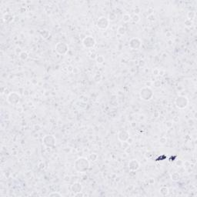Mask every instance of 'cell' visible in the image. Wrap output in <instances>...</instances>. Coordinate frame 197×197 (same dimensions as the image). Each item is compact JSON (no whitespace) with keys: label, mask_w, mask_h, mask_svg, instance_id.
Segmentation results:
<instances>
[{"label":"cell","mask_w":197,"mask_h":197,"mask_svg":"<svg viewBox=\"0 0 197 197\" xmlns=\"http://www.w3.org/2000/svg\"><path fill=\"white\" fill-rule=\"evenodd\" d=\"M195 15H196V13L194 12H188V19H190V20H192V19L195 17Z\"/></svg>","instance_id":"obj_25"},{"label":"cell","mask_w":197,"mask_h":197,"mask_svg":"<svg viewBox=\"0 0 197 197\" xmlns=\"http://www.w3.org/2000/svg\"><path fill=\"white\" fill-rule=\"evenodd\" d=\"M109 20L108 18L105 17V16H101L97 19L96 22V26L99 29H106L109 27Z\"/></svg>","instance_id":"obj_7"},{"label":"cell","mask_w":197,"mask_h":197,"mask_svg":"<svg viewBox=\"0 0 197 197\" xmlns=\"http://www.w3.org/2000/svg\"><path fill=\"white\" fill-rule=\"evenodd\" d=\"M20 101V95L16 92L10 93L7 96V102L12 105H16Z\"/></svg>","instance_id":"obj_5"},{"label":"cell","mask_w":197,"mask_h":197,"mask_svg":"<svg viewBox=\"0 0 197 197\" xmlns=\"http://www.w3.org/2000/svg\"><path fill=\"white\" fill-rule=\"evenodd\" d=\"M169 193H170V191H169V189L166 186H162L159 189V193L161 196H166L169 195Z\"/></svg>","instance_id":"obj_13"},{"label":"cell","mask_w":197,"mask_h":197,"mask_svg":"<svg viewBox=\"0 0 197 197\" xmlns=\"http://www.w3.org/2000/svg\"><path fill=\"white\" fill-rule=\"evenodd\" d=\"M93 79H94V80H95V82H99L101 81V79H102V76H101L100 74L97 73V74H96V75H95V76H94Z\"/></svg>","instance_id":"obj_22"},{"label":"cell","mask_w":197,"mask_h":197,"mask_svg":"<svg viewBox=\"0 0 197 197\" xmlns=\"http://www.w3.org/2000/svg\"><path fill=\"white\" fill-rule=\"evenodd\" d=\"M71 190L72 192L74 193H79V192H82V184L80 183V182H74V183L71 186Z\"/></svg>","instance_id":"obj_12"},{"label":"cell","mask_w":197,"mask_h":197,"mask_svg":"<svg viewBox=\"0 0 197 197\" xmlns=\"http://www.w3.org/2000/svg\"><path fill=\"white\" fill-rule=\"evenodd\" d=\"M142 46V42L138 38H132L130 39L129 43V46L132 49H134V50H136V49H139Z\"/></svg>","instance_id":"obj_9"},{"label":"cell","mask_w":197,"mask_h":197,"mask_svg":"<svg viewBox=\"0 0 197 197\" xmlns=\"http://www.w3.org/2000/svg\"><path fill=\"white\" fill-rule=\"evenodd\" d=\"M89 159L91 161H93V162H95V161L97 160V159H98V156H97L96 153H92V154L89 155Z\"/></svg>","instance_id":"obj_24"},{"label":"cell","mask_w":197,"mask_h":197,"mask_svg":"<svg viewBox=\"0 0 197 197\" xmlns=\"http://www.w3.org/2000/svg\"><path fill=\"white\" fill-rule=\"evenodd\" d=\"M40 35H41V36L42 37L43 39H47L49 36L50 33H49V32L48 31V30L43 29V30H41V31H40Z\"/></svg>","instance_id":"obj_16"},{"label":"cell","mask_w":197,"mask_h":197,"mask_svg":"<svg viewBox=\"0 0 197 197\" xmlns=\"http://www.w3.org/2000/svg\"><path fill=\"white\" fill-rule=\"evenodd\" d=\"M117 32H118V34H119L120 35H126V28H125L124 26H119V27L118 28V29H117Z\"/></svg>","instance_id":"obj_15"},{"label":"cell","mask_w":197,"mask_h":197,"mask_svg":"<svg viewBox=\"0 0 197 197\" xmlns=\"http://www.w3.org/2000/svg\"><path fill=\"white\" fill-rule=\"evenodd\" d=\"M42 143L46 147L54 148L56 144V139L52 135H46L42 139Z\"/></svg>","instance_id":"obj_3"},{"label":"cell","mask_w":197,"mask_h":197,"mask_svg":"<svg viewBox=\"0 0 197 197\" xmlns=\"http://www.w3.org/2000/svg\"><path fill=\"white\" fill-rule=\"evenodd\" d=\"M159 141H160L161 144H165L166 143V141H167V139H166V138H165V137H162L160 139Z\"/></svg>","instance_id":"obj_30"},{"label":"cell","mask_w":197,"mask_h":197,"mask_svg":"<svg viewBox=\"0 0 197 197\" xmlns=\"http://www.w3.org/2000/svg\"><path fill=\"white\" fill-rule=\"evenodd\" d=\"M84 193L82 192H79V193H74V196L75 197H82L84 196Z\"/></svg>","instance_id":"obj_28"},{"label":"cell","mask_w":197,"mask_h":197,"mask_svg":"<svg viewBox=\"0 0 197 197\" xmlns=\"http://www.w3.org/2000/svg\"><path fill=\"white\" fill-rule=\"evenodd\" d=\"M28 57H29V54L25 51L22 52L21 53L19 54V58H20V59H22V60H26L28 59Z\"/></svg>","instance_id":"obj_18"},{"label":"cell","mask_w":197,"mask_h":197,"mask_svg":"<svg viewBox=\"0 0 197 197\" xmlns=\"http://www.w3.org/2000/svg\"><path fill=\"white\" fill-rule=\"evenodd\" d=\"M171 179L174 182H177L180 179V175L178 173H173L171 175Z\"/></svg>","instance_id":"obj_17"},{"label":"cell","mask_w":197,"mask_h":197,"mask_svg":"<svg viewBox=\"0 0 197 197\" xmlns=\"http://www.w3.org/2000/svg\"><path fill=\"white\" fill-rule=\"evenodd\" d=\"M131 20L135 23H137L138 22L140 21V17L139 16L138 14H134L132 16H131Z\"/></svg>","instance_id":"obj_19"},{"label":"cell","mask_w":197,"mask_h":197,"mask_svg":"<svg viewBox=\"0 0 197 197\" xmlns=\"http://www.w3.org/2000/svg\"><path fill=\"white\" fill-rule=\"evenodd\" d=\"M89 167V161L85 157H79L74 162V168L78 173H86Z\"/></svg>","instance_id":"obj_1"},{"label":"cell","mask_w":197,"mask_h":197,"mask_svg":"<svg viewBox=\"0 0 197 197\" xmlns=\"http://www.w3.org/2000/svg\"><path fill=\"white\" fill-rule=\"evenodd\" d=\"M96 39L93 36H90V35H89V36H86L85 38H84L82 40L83 46H84L85 48H87V49L94 48V46H96Z\"/></svg>","instance_id":"obj_8"},{"label":"cell","mask_w":197,"mask_h":197,"mask_svg":"<svg viewBox=\"0 0 197 197\" xmlns=\"http://www.w3.org/2000/svg\"><path fill=\"white\" fill-rule=\"evenodd\" d=\"M55 51L59 55H66L69 51V46L68 44L63 42H59L55 46Z\"/></svg>","instance_id":"obj_6"},{"label":"cell","mask_w":197,"mask_h":197,"mask_svg":"<svg viewBox=\"0 0 197 197\" xmlns=\"http://www.w3.org/2000/svg\"><path fill=\"white\" fill-rule=\"evenodd\" d=\"M49 196H50V197H52V196H59V197H61V196H62V194L59 193H58V192H52V193H51L49 194Z\"/></svg>","instance_id":"obj_26"},{"label":"cell","mask_w":197,"mask_h":197,"mask_svg":"<svg viewBox=\"0 0 197 197\" xmlns=\"http://www.w3.org/2000/svg\"><path fill=\"white\" fill-rule=\"evenodd\" d=\"M140 98L144 101H149L153 98L154 93L152 89L149 86H145L141 89L139 92Z\"/></svg>","instance_id":"obj_2"},{"label":"cell","mask_w":197,"mask_h":197,"mask_svg":"<svg viewBox=\"0 0 197 197\" xmlns=\"http://www.w3.org/2000/svg\"><path fill=\"white\" fill-rule=\"evenodd\" d=\"M96 60V62L98 63V64H102V63L104 62L105 59L102 55H97Z\"/></svg>","instance_id":"obj_20"},{"label":"cell","mask_w":197,"mask_h":197,"mask_svg":"<svg viewBox=\"0 0 197 197\" xmlns=\"http://www.w3.org/2000/svg\"><path fill=\"white\" fill-rule=\"evenodd\" d=\"M129 137V132L126 129H122L118 132V139L121 142H126Z\"/></svg>","instance_id":"obj_10"},{"label":"cell","mask_w":197,"mask_h":197,"mask_svg":"<svg viewBox=\"0 0 197 197\" xmlns=\"http://www.w3.org/2000/svg\"><path fill=\"white\" fill-rule=\"evenodd\" d=\"M175 104H176V106L179 109H185L187 107L189 104V99L185 96H179L175 100Z\"/></svg>","instance_id":"obj_4"},{"label":"cell","mask_w":197,"mask_h":197,"mask_svg":"<svg viewBox=\"0 0 197 197\" xmlns=\"http://www.w3.org/2000/svg\"><path fill=\"white\" fill-rule=\"evenodd\" d=\"M123 20L125 23H128V22L131 20V15L129 14H124L123 16Z\"/></svg>","instance_id":"obj_21"},{"label":"cell","mask_w":197,"mask_h":197,"mask_svg":"<svg viewBox=\"0 0 197 197\" xmlns=\"http://www.w3.org/2000/svg\"><path fill=\"white\" fill-rule=\"evenodd\" d=\"M193 21L192 20H190V19H187L186 21L185 22V26H187V27H190V26H193Z\"/></svg>","instance_id":"obj_27"},{"label":"cell","mask_w":197,"mask_h":197,"mask_svg":"<svg viewBox=\"0 0 197 197\" xmlns=\"http://www.w3.org/2000/svg\"><path fill=\"white\" fill-rule=\"evenodd\" d=\"M140 167L139 162L136 159H132L129 162V169L131 171H137Z\"/></svg>","instance_id":"obj_11"},{"label":"cell","mask_w":197,"mask_h":197,"mask_svg":"<svg viewBox=\"0 0 197 197\" xmlns=\"http://www.w3.org/2000/svg\"><path fill=\"white\" fill-rule=\"evenodd\" d=\"M166 126H167L168 127H170V126H173V123H172L171 122H167V123H166Z\"/></svg>","instance_id":"obj_33"},{"label":"cell","mask_w":197,"mask_h":197,"mask_svg":"<svg viewBox=\"0 0 197 197\" xmlns=\"http://www.w3.org/2000/svg\"><path fill=\"white\" fill-rule=\"evenodd\" d=\"M154 86L156 87V88H159L161 86V82L160 81H155L154 82Z\"/></svg>","instance_id":"obj_29"},{"label":"cell","mask_w":197,"mask_h":197,"mask_svg":"<svg viewBox=\"0 0 197 197\" xmlns=\"http://www.w3.org/2000/svg\"><path fill=\"white\" fill-rule=\"evenodd\" d=\"M116 13L114 12H111L109 13V18H108V19L110 21H114L116 20Z\"/></svg>","instance_id":"obj_23"},{"label":"cell","mask_w":197,"mask_h":197,"mask_svg":"<svg viewBox=\"0 0 197 197\" xmlns=\"http://www.w3.org/2000/svg\"><path fill=\"white\" fill-rule=\"evenodd\" d=\"M13 18H14V16L12 15H11V14H5L4 15V21L5 23H9L13 20Z\"/></svg>","instance_id":"obj_14"},{"label":"cell","mask_w":197,"mask_h":197,"mask_svg":"<svg viewBox=\"0 0 197 197\" xmlns=\"http://www.w3.org/2000/svg\"><path fill=\"white\" fill-rule=\"evenodd\" d=\"M153 74H154V75H159V70H158L157 69H156L155 70H153Z\"/></svg>","instance_id":"obj_32"},{"label":"cell","mask_w":197,"mask_h":197,"mask_svg":"<svg viewBox=\"0 0 197 197\" xmlns=\"http://www.w3.org/2000/svg\"><path fill=\"white\" fill-rule=\"evenodd\" d=\"M126 142H127V143H129V145H131V144L133 143V139H132L131 137H129V138L128 139H127Z\"/></svg>","instance_id":"obj_31"}]
</instances>
